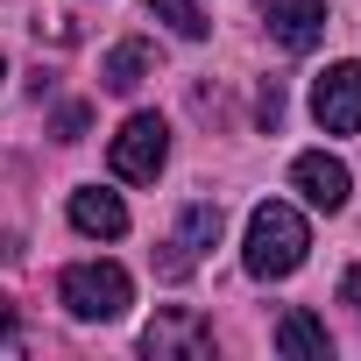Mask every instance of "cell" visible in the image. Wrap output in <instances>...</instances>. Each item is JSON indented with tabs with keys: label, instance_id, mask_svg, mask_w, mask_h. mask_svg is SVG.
Here are the masks:
<instances>
[{
	"label": "cell",
	"instance_id": "6da1fadb",
	"mask_svg": "<svg viewBox=\"0 0 361 361\" xmlns=\"http://www.w3.org/2000/svg\"><path fill=\"white\" fill-rule=\"evenodd\" d=\"M305 248H312L305 213H298V206H283V199H269V206H255V213H248L241 269H248L255 283H276V276H290V269L305 262Z\"/></svg>",
	"mask_w": 361,
	"mask_h": 361
},
{
	"label": "cell",
	"instance_id": "7a4b0ae2",
	"mask_svg": "<svg viewBox=\"0 0 361 361\" xmlns=\"http://www.w3.org/2000/svg\"><path fill=\"white\" fill-rule=\"evenodd\" d=\"M57 298H64V312H71V319L106 326V319H121V312H128L135 283H128V269H121V262H71V269H64V283H57Z\"/></svg>",
	"mask_w": 361,
	"mask_h": 361
},
{
	"label": "cell",
	"instance_id": "3957f363",
	"mask_svg": "<svg viewBox=\"0 0 361 361\" xmlns=\"http://www.w3.org/2000/svg\"><path fill=\"white\" fill-rule=\"evenodd\" d=\"M106 163H114L121 185H156L163 163H170V121L163 114H128L114 149H106Z\"/></svg>",
	"mask_w": 361,
	"mask_h": 361
},
{
	"label": "cell",
	"instance_id": "277c9868",
	"mask_svg": "<svg viewBox=\"0 0 361 361\" xmlns=\"http://www.w3.org/2000/svg\"><path fill=\"white\" fill-rule=\"evenodd\" d=\"M312 121L326 135H361V64L340 57L312 78Z\"/></svg>",
	"mask_w": 361,
	"mask_h": 361
},
{
	"label": "cell",
	"instance_id": "5b68a950",
	"mask_svg": "<svg viewBox=\"0 0 361 361\" xmlns=\"http://www.w3.org/2000/svg\"><path fill=\"white\" fill-rule=\"evenodd\" d=\"M142 354L149 361H206L213 354V326L199 312H156L149 333H142Z\"/></svg>",
	"mask_w": 361,
	"mask_h": 361
},
{
	"label": "cell",
	"instance_id": "8992f818",
	"mask_svg": "<svg viewBox=\"0 0 361 361\" xmlns=\"http://www.w3.org/2000/svg\"><path fill=\"white\" fill-rule=\"evenodd\" d=\"M220 227H227V220H220V206H206V199H199V206H185V213H177V234L163 241V276H192V269H199V255H206V248H220Z\"/></svg>",
	"mask_w": 361,
	"mask_h": 361
},
{
	"label": "cell",
	"instance_id": "52a82bcc",
	"mask_svg": "<svg viewBox=\"0 0 361 361\" xmlns=\"http://www.w3.org/2000/svg\"><path fill=\"white\" fill-rule=\"evenodd\" d=\"M290 185L305 192V206L340 213V206H347V192H354V170H347L340 156H326V149H305V156L290 163Z\"/></svg>",
	"mask_w": 361,
	"mask_h": 361
},
{
	"label": "cell",
	"instance_id": "ba28073f",
	"mask_svg": "<svg viewBox=\"0 0 361 361\" xmlns=\"http://www.w3.org/2000/svg\"><path fill=\"white\" fill-rule=\"evenodd\" d=\"M262 15H269L276 50H290V57L326 43V0H262Z\"/></svg>",
	"mask_w": 361,
	"mask_h": 361
},
{
	"label": "cell",
	"instance_id": "9c48e42d",
	"mask_svg": "<svg viewBox=\"0 0 361 361\" xmlns=\"http://www.w3.org/2000/svg\"><path fill=\"white\" fill-rule=\"evenodd\" d=\"M64 213H71V227H78V234H92V241H121V234H128V206H121V192L78 185Z\"/></svg>",
	"mask_w": 361,
	"mask_h": 361
},
{
	"label": "cell",
	"instance_id": "30bf717a",
	"mask_svg": "<svg viewBox=\"0 0 361 361\" xmlns=\"http://www.w3.org/2000/svg\"><path fill=\"white\" fill-rule=\"evenodd\" d=\"M276 347H283L290 361H333V333H326L312 312H283V319H276Z\"/></svg>",
	"mask_w": 361,
	"mask_h": 361
},
{
	"label": "cell",
	"instance_id": "8fae6325",
	"mask_svg": "<svg viewBox=\"0 0 361 361\" xmlns=\"http://www.w3.org/2000/svg\"><path fill=\"white\" fill-rule=\"evenodd\" d=\"M142 78H149V43H114L106 64H99V85L106 92H135Z\"/></svg>",
	"mask_w": 361,
	"mask_h": 361
},
{
	"label": "cell",
	"instance_id": "7c38bea8",
	"mask_svg": "<svg viewBox=\"0 0 361 361\" xmlns=\"http://www.w3.org/2000/svg\"><path fill=\"white\" fill-rule=\"evenodd\" d=\"M142 8H149L170 36H185V43H206V36H213V22H206L199 0H142Z\"/></svg>",
	"mask_w": 361,
	"mask_h": 361
},
{
	"label": "cell",
	"instance_id": "4fadbf2b",
	"mask_svg": "<svg viewBox=\"0 0 361 361\" xmlns=\"http://www.w3.org/2000/svg\"><path fill=\"white\" fill-rule=\"evenodd\" d=\"M255 121L276 135V121H283V85H276V78H262V92H255Z\"/></svg>",
	"mask_w": 361,
	"mask_h": 361
},
{
	"label": "cell",
	"instance_id": "5bb4252c",
	"mask_svg": "<svg viewBox=\"0 0 361 361\" xmlns=\"http://www.w3.org/2000/svg\"><path fill=\"white\" fill-rule=\"evenodd\" d=\"M340 305H354V319H361V262L340 276Z\"/></svg>",
	"mask_w": 361,
	"mask_h": 361
},
{
	"label": "cell",
	"instance_id": "9a60e30c",
	"mask_svg": "<svg viewBox=\"0 0 361 361\" xmlns=\"http://www.w3.org/2000/svg\"><path fill=\"white\" fill-rule=\"evenodd\" d=\"M0 347H15V305L0 298Z\"/></svg>",
	"mask_w": 361,
	"mask_h": 361
},
{
	"label": "cell",
	"instance_id": "2e32d148",
	"mask_svg": "<svg viewBox=\"0 0 361 361\" xmlns=\"http://www.w3.org/2000/svg\"><path fill=\"white\" fill-rule=\"evenodd\" d=\"M0 78H8V57H0Z\"/></svg>",
	"mask_w": 361,
	"mask_h": 361
}]
</instances>
